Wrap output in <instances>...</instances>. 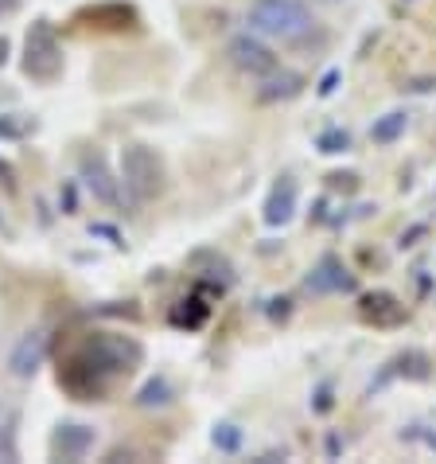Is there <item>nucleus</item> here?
Segmentation results:
<instances>
[{"label":"nucleus","instance_id":"nucleus-24","mask_svg":"<svg viewBox=\"0 0 436 464\" xmlns=\"http://www.w3.org/2000/svg\"><path fill=\"white\" fill-rule=\"evenodd\" d=\"M20 0H0V16H8V12H16Z\"/></svg>","mask_w":436,"mask_h":464},{"label":"nucleus","instance_id":"nucleus-12","mask_svg":"<svg viewBox=\"0 0 436 464\" xmlns=\"http://www.w3.org/2000/svg\"><path fill=\"white\" fill-rule=\"evenodd\" d=\"M79 20H94L98 28L121 32V28H137V8H129V5H98V8L79 12Z\"/></svg>","mask_w":436,"mask_h":464},{"label":"nucleus","instance_id":"nucleus-18","mask_svg":"<svg viewBox=\"0 0 436 464\" xmlns=\"http://www.w3.org/2000/svg\"><path fill=\"white\" fill-rule=\"evenodd\" d=\"M214 445L223 449V453H238V449H242V430H238V425H230V421L214 425Z\"/></svg>","mask_w":436,"mask_h":464},{"label":"nucleus","instance_id":"nucleus-8","mask_svg":"<svg viewBox=\"0 0 436 464\" xmlns=\"http://www.w3.org/2000/svg\"><path fill=\"white\" fill-rule=\"evenodd\" d=\"M43 359H47V332H28V336H20V343L12 347V355H8V371L16 379H32L35 371L43 367Z\"/></svg>","mask_w":436,"mask_h":464},{"label":"nucleus","instance_id":"nucleus-19","mask_svg":"<svg viewBox=\"0 0 436 464\" xmlns=\"http://www.w3.org/2000/svg\"><path fill=\"white\" fill-rule=\"evenodd\" d=\"M24 133H28V121H24V118H16V113L0 118V137H12V140H16V137H24Z\"/></svg>","mask_w":436,"mask_h":464},{"label":"nucleus","instance_id":"nucleus-7","mask_svg":"<svg viewBox=\"0 0 436 464\" xmlns=\"http://www.w3.org/2000/svg\"><path fill=\"white\" fill-rule=\"evenodd\" d=\"M82 179H86V188L94 191V199H101L106 208H118V203H121V196H118V179H113L109 164H106V157H101L98 149L82 152Z\"/></svg>","mask_w":436,"mask_h":464},{"label":"nucleus","instance_id":"nucleus-21","mask_svg":"<svg viewBox=\"0 0 436 464\" xmlns=\"http://www.w3.org/2000/svg\"><path fill=\"white\" fill-rule=\"evenodd\" d=\"M316 410H331V394H327V386L316 394Z\"/></svg>","mask_w":436,"mask_h":464},{"label":"nucleus","instance_id":"nucleus-14","mask_svg":"<svg viewBox=\"0 0 436 464\" xmlns=\"http://www.w3.org/2000/svg\"><path fill=\"white\" fill-rule=\"evenodd\" d=\"M16 425H20L16 406H5V402H0V464L20 460V449H16Z\"/></svg>","mask_w":436,"mask_h":464},{"label":"nucleus","instance_id":"nucleus-20","mask_svg":"<svg viewBox=\"0 0 436 464\" xmlns=\"http://www.w3.org/2000/svg\"><path fill=\"white\" fill-rule=\"evenodd\" d=\"M327 184H331V188H343V191H355V188H358V176H355V172H331Z\"/></svg>","mask_w":436,"mask_h":464},{"label":"nucleus","instance_id":"nucleus-6","mask_svg":"<svg viewBox=\"0 0 436 464\" xmlns=\"http://www.w3.org/2000/svg\"><path fill=\"white\" fill-rule=\"evenodd\" d=\"M304 285H308V293H319V296H327V293H351L355 289V277H351V269L343 266L336 254H324L312 269H308Z\"/></svg>","mask_w":436,"mask_h":464},{"label":"nucleus","instance_id":"nucleus-4","mask_svg":"<svg viewBox=\"0 0 436 464\" xmlns=\"http://www.w3.org/2000/svg\"><path fill=\"white\" fill-rule=\"evenodd\" d=\"M24 71L35 82H55L62 74V47L51 20H35L24 40Z\"/></svg>","mask_w":436,"mask_h":464},{"label":"nucleus","instance_id":"nucleus-22","mask_svg":"<svg viewBox=\"0 0 436 464\" xmlns=\"http://www.w3.org/2000/svg\"><path fill=\"white\" fill-rule=\"evenodd\" d=\"M336 82H339V74H336V71H331V74H327V79H324V86H319V94H331V90H336Z\"/></svg>","mask_w":436,"mask_h":464},{"label":"nucleus","instance_id":"nucleus-5","mask_svg":"<svg viewBox=\"0 0 436 464\" xmlns=\"http://www.w3.org/2000/svg\"><path fill=\"white\" fill-rule=\"evenodd\" d=\"M226 55H230V63H234L242 74H250V79H265V74H273V71H277L273 47H269L258 32H242V35H234V40L226 44Z\"/></svg>","mask_w":436,"mask_h":464},{"label":"nucleus","instance_id":"nucleus-15","mask_svg":"<svg viewBox=\"0 0 436 464\" xmlns=\"http://www.w3.org/2000/svg\"><path fill=\"white\" fill-rule=\"evenodd\" d=\"M363 316L374 320V324H397V320L405 316V308L397 304L390 293H374V296H366L363 301Z\"/></svg>","mask_w":436,"mask_h":464},{"label":"nucleus","instance_id":"nucleus-10","mask_svg":"<svg viewBox=\"0 0 436 464\" xmlns=\"http://www.w3.org/2000/svg\"><path fill=\"white\" fill-rule=\"evenodd\" d=\"M297 179L292 176H280V184H273V191H269V199H265V211L261 218L269 227H285L292 215H297Z\"/></svg>","mask_w":436,"mask_h":464},{"label":"nucleus","instance_id":"nucleus-26","mask_svg":"<svg viewBox=\"0 0 436 464\" xmlns=\"http://www.w3.org/2000/svg\"><path fill=\"white\" fill-rule=\"evenodd\" d=\"M319 5H343V0H319Z\"/></svg>","mask_w":436,"mask_h":464},{"label":"nucleus","instance_id":"nucleus-16","mask_svg":"<svg viewBox=\"0 0 436 464\" xmlns=\"http://www.w3.org/2000/svg\"><path fill=\"white\" fill-rule=\"evenodd\" d=\"M172 398H175V391H172V379H168V375H156V379H148V382L137 391V406H140V410L168 406Z\"/></svg>","mask_w":436,"mask_h":464},{"label":"nucleus","instance_id":"nucleus-9","mask_svg":"<svg viewBox=\"0 0 436 464\" xmlns=\"http://www.w3.org/2000/svg\"><path fill=\"white\" fill-rule=\"evenodd\" d=\"M94 425H82V421H62L55 437H51V453L62 457V460H82L90 449H94Z\"/></svg>","mask_w":436,"mask_h":464},{"label":"nucleus","instance_id":"nucleus-1","mask_svg":"<svg viewBox=\"0 0 436 464\" xmlns=\"http://www.w3.org/2000/svg\"><path fill=\"white\" fill-rule=\"evenodd\" d=\"M145 359L140 343L129 336H113V332H94L86 343L67 359V367H59V382L67 386L82 402H98L106 394V382L129 371Z\"/></svg>","mask_w":436,"mask_h":464},{"label":"nucleus","instance_id":"nucleus-17","mask_svg":"<svg viewBox=\"0 0 436 464\" xmlns=\"http://www.w3.org/2000/svg\"><path fill=\"white\" fill-rule=\"evenodd\" d=\"M316 149L324 152V157H339V152L351 149V133L347 129H339V125H331V129H324V133L316 137Z\"/></svg>","mask_w":436,"mask_h":464},{"label":"nucleus","instance_id":"nucleus-13","mask_svg":"<svg viewBox=\"0 0 436 464\" xmlns=\"http://www.w3.org/2000/svg\"><path fill=\"white\" fill-rule=\"evenodd\" d=\"M409 129V113L405 110H390L382 113V118H374V125H370V140L374 145H393V140H402Z\"/></svg>","mask_w":436,"mask_h":464},{"label":"nucleus","instance_id":"nucleus-11","mask_svg":"<svg viewBox=\"0 0 436 464\" xmlns=\"http://www.w3.org/2000/svg\"><path fill=\"white\" fill-rule=\"evenodd\" d=\"M300 90H304V74H297V71H273V74H265L258 98L261 102H289V98H297Z\"/></svg>","mask_w":436,"mask_h":464},{"label":"nucleus","instance_id":"nucleus-23","mask_svg":"<svg viewBox=\"0 0 436 464\" xmlns=\"http://www.w3.org/2000/svg\"><path fill=\"white\" fill-rule=\"evenodd\" d=\"M8 55H12V44L5 40V35H0V67H5V63H8Z\"/></svg>","mask_w":436,"mask_h":464},{"label":"nucleus","instance_id":"nucleus-3","mask_svg":"<svg viewBox=\"0 0 436 464\" xmlns=\"http://www.w3.org/2000/svg\"><path fill=\"white\" fill-rule=\"evenodd\" d=\"M121 184L133 196V203H148L164 188V164L148 145H125L121 149Z\"/></svg>","mask_w":436,"mask_h":464},{"label":"nucleus","instance_id":"nucleus-25","mask_svg":"<svg viewBox=\"0 0 436 464\" xmlns=\"http://www.w3.org/2000/svg\"><path fill=\"white\" fill-rule=\"evenodd\" d=\"M0 179H5V184L12 188V169H8V164H5V160H0Z\"/></svg>","mask_w":436,"mask_h":464},{"label":"nucleus","instance_id":"nucleus-2","mask_svg":"<svg viewBox=\"0 0 436 464\" xmlns=\"http://www.w3.org/2000/svg\"><path fill=\"white\" fill-rule=\"evenodd\" d=\"M246 24H250V32L265 35V40H280V44H297L316 28L312 8L304 0H253L246 12Z\"/></svg>","mask_w":436,"mask_h":464}]
</instances>
